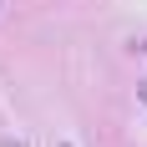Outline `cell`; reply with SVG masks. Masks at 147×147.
I'll use <instances>...</instances> for the list:
<instances>
[{
	"mask_svg": "<svg viewBox=\"0 0 147 147\" xmlns=\"http://www.w3.org/2000/svg\"><path fill=\"white\" fill-rule=\"evenodd\" d=\"M142 102H147V86H142Z\"/></svg>",
	"mask_w": 147,
	"mask_h": 147,
	"instance_id": "obj_1",
	"label": "cell"
}]
</instances>
